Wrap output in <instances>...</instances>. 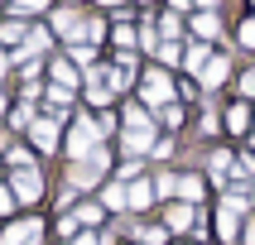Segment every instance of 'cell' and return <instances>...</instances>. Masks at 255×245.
Returning a JSON list of instances; mask_svg holds the SVG:
<instances>
[{
    "mask_svg": "<svg viewBox=\"0 0 255 245\" xmlns=\"http://www.w3.org/2000/svg\"><path fill=\"white\" fill-rule=\"evenodd\" d=\"M111 173H116V149H111V144H101L92 159L68 163V187H77V192H97Z\"/></svg>",
    "mask_w": 255,
    "mask_h": 245,
    "instance_id": "6da1fadb",
    "label": "cell"
},
{
    "mask_svg": "<svg viewBox=\"0 0 255 245\" xmlns=\"http://www.w3.org/2000/svg\"><path fill=\"white\" fill-rule=\"evenodd\" d=\"M135 101H144L149 111L178 101V72L159 68V63H154V68H144V72H140V86H135Z\"/></svg>",
    "mask_w": 255,
    "mask_h": 245,
    "instance_id": "7a4b0ae2",
    "label": "cell"
},
{
    "mask_svg": "<svg viewBox=\"0 0 255 245\" xmlns=\"http://www.w3.org/2000/svg\"><path fill=\"white\" fill-rule=\"evenodd\" d=\"M101 130H97V120L92 115H77L68 130H63V154H68V163H77V159H92L101 149Z\"/></svg>",
    "mask_w": 255,
    "mask_h": 245,
    "instance_id": "3957f363",
    "label": "cell"
},
{
    "mask_svg": "<svg viewBox=\"0 0 255 245\" xmlns=\"http://www.w3.org/2000/svg\"><path fill=\"white\" fill-rule=\"evenodd\" d=\"M101 77L116 96H126L130 86H140V53H116L111 63H101Z\"/></svg>",
    "mask_w": 255,
    "mask_h": 245,
    "instance_id": "277c9868",
    "label": "cell"
},
{
    "mask_svg": "<svg viewBox=\"0 0 255 245\" xmlns=\"http://www.w3.org/2000/svg\"><path fill=\"white\" fill-rule=\"evenodd\" d=\"M188 34H193L198 43L227 48V19H222V10H193L188 14Z\"/></svg>",
    "mask_w": 255,
    "mask_h": 245,
    "instance_id": "5b68a950",
    "label": "cell"
},
{
    "mask_svg": "<svg viewBox=\"0 0 255 245\" xmlns=\"http://www.w3.org/2000/svg\"><path fill=\"white\" fill-rule=\"evenodd\" d=\"M48 29H53V39H63V43H82L87 10H77V5H58V10L48 14Z\"/></svg>",
    "mask_w": 255,
    "mask_h": 245,
    "instance_id": "8992f818",
    "label": "cell"
},
{
    "mask_svg": "<svg viewBox=\"0 0 255 245\" xmlns=\"http://www.w3.org/2000/svg\"><path fill=\"white\" fill-rule=\"evenodd\" d=\"M164 226H169V236H193V226L198 221H207L202 216V207H193V202H183V197H173V202H164V216H159Z\"/></svg>",
    "mask_w": 255,
    "mask_h": 245,
    "instance_id": "52a82bcc",
    "label": "cell"
},
{
    "mask_svg": "<svg viewBox=\"0 0 255 245\" xmlns=\"http://www.w3.org/2000/svg\"><path fill=\"white\" fill-rule=\"evenodd\" d=\"M29 149H34V154H58V149H63V120L39 115V120L29 125Z\"/></svg>",
    "mask_w": 255,
    "mask_h": 245,
    "instance_id": "ba28073f",
    "label": "cell"
},
{
    "mask_svg": "<svg viewBox=\"0 0 255 245\" xmlns=\"http://www.w3.org/2000/svg\"><path fill=\"white\" fill-rule=\"evenodd\" d=\"M222 115H227V140H251V125H255V101H227L222 106Z\"/></svg>",
    "mask_w": 255,
    "mask_h": 245,
    "instance_id": "9c48e42d",
    "label": "cell"
},
{
    "mask_svg": "<svg viewBox=\"0 0 255 245\" xmlns=\"http://www.w3.org/2000/svg\"><path fill=\"white\" fill-rule=\"evenodd\" d=\"M207 178L217 192H227L236 178V149H207Z\"/></svg>",
    "mask_w": 255,
    "mask_h": 245,
    "instance_id": "30bf717a",
    "label": "cell"
},
{
    "mask_svg": "<svg viewBox=\"0 0 255 245\" xmlns=\"http://www.w3.org/2000/svg\"><path fill=\"white\" fill-rule=\"evenodd\" d=\"M39 236H43L39 216H19V221H10L0 231V245H39Z\"/></svg>",
    "mask_w": 255,
    "mask_h": 245,
    "instance_id": "8fae6325",
    "label": "cell"
},
{
    "mask_svg": "<svg viewBox=\"0 0 255 245\" xmlns=\"http://www.w3.org/2000/svg\"><path fill=\"white\" fill-rule=\"evenodd\" d=\"M10 187H14V197L29 207V202L43 197V173H39V168H14V173H10Z\"/></svg>",
    "mask_w": 255,
    "mask_h": 245,
    "instance_id": "7c38bea8",
    "label": "cell"
},
{
    "mask_svg": "<svg viewBox=\"0 0 255 245\" xmlns=\"http://www.w3.org/2000/svg\"><path fill=\"white\" fill-rule=\"evenodd\" d=\"M111 43L121 48V53H140V19L116 14V19H111Z\"/></svg>",
    "mask_w": 255,
    "mask_h": 245,
    "instance_id": "4fadbf2b",
    "label": "cell"
},
{
    "mask_svg": "<svg viewBox=\"0 0 255 245\" xmlns=\"http://www.w3.org/2000/svg\"><path fill=\"white\" fill-rule=\"evenodd\" d=\"M207 173H198V168H178V197L183 202H193V207H202L207 202Z\"/></svg>",
    "mask_w": 255,
    "mask_h": 245,
    "instance_id": "5bb4252c",
    "label": "cell"
},
{
    "mask_svg": "<svg viewBox=\"0 0 255 245\" xmlns=\"http://www.w3.org/2000/svg\"><path fill=\"white\" fill-rule=\"evenodd\" d=\"M48 82H53V86H68V91H77V86L87 82V72L77 68L72 58H53V63H48Z\"/></svg>",
    "mask_w": 255,
    "mask_h": 245,
    "instance_id": "9a60e30c",
    "label": "cell"
},
{
    "mask_svg": "<svg viewBox=\"0 0 255 245\" xmlns=\"http://www.w3.org/2000/svg\"><path fill=\"white\" fill-rule=\"evenodd\" d=\"M72 101H77V91H68V86H53V82H48V91H43V115L68 120V115H72Z\"/></svg>",
    "mask_w": 255,
    "mask_h": 245,
    "instance_id": "2e32d148",
    "label": "cell"
},
{
    "mask_svg": "<svg viewBox=\"0 0 255 245\" xmlns=\"http://www.w3.org/2000/svg\"><path fill=\"white\" fill-rule=\"evenodd\" d=\"M154 202H159V192H154V173H144V178H135V183H130V216L149 212Z\"/></svg>",
    "mask_w": 255,
    "mask_h": 245,
    "instance_id": "e0dca14e",
    "label": "cell"
},
{
    "mask_svg": "<svg viewBox=\"0 0 255 245\" xmlns=\"http://www.w3.org/2000/svg\"><path fill=\"white\" fill-rule=\"evenodd\" d=\"M198 135H207V140L227 135V115H222V106H217L212 96L202 101V111H198Z\"/></svg>",
    "mask_w": 255,
    "mask_h": 245,
    "instance_id": "ac0fdd59",
    "label": "cell"
},
{
    "mask_svg": "<svg viewBox=\"0 0 255 245\" xmlns=\"http://www.w3.org/2000/svg\"><path fill=\"white\" fill-rule=\"evenodd\" d=\"M97 202L106 207V212H130V183H121V178H106Z\"/></svg>",
    "mask_w": 255,
    "mask_h": 245,
    "instance_id": "d6986e66",
    "label": "cell"
},
{
    "mask_svg": "<svg viewBox=\"0 0 255 245\" xmlns=\"http://www.w3.org/2000/svg\"><path fill=\"white\" fill-rule=\"evenodd\" d=\"M159 130H164V135H178V130L188 125V111H183V101H169V106H159Z\"/></svg>",
    "mask_w": 255,
    "mask_h": 245,
    "instance_id": "ffe728a7",
    "label": "cell"
},
{
    "mask_svg": "<svg viewBox=\"0 0 255 245\" xmlns=\"http://www.w3.org/2000/svg\"><path fill=\"white\" fill-rule=\"evenodd\" d=\"M24 39H29V24H24V14H10V19L0 24V43H5V48H24Z\"/></svg>",
    "mask_w": 255,
    "mask_h": 245,
    "instance_id": "44dd1931",
    "label": "cell"
},
{
    "mask_svg": "<svg viewBox=\"0 0 255 245\" xmlns=\"http://www.w3.org/2000/svg\"><path fill=\"white\" fill-rule=\"evenodd\" d=\"M72 216H77V226H82V231H97L101 221H106V207H101V202H77Z\"/></svg>",
    "mask_w": 255,
    "mask_h": 245,
    "instance_id": "7402d4cb",
    "label": "cell"
},
{
    "mask_svg": "<svg viewBox=\"0 0 255 245\" xmlns=\"http://www.w3.org/2000/svg\"><path fill=\"white\" fill-rule=\"evenodd\" d=\"M154 192H159V202H173V197H178V168H159L154 173Z\"/></svg>",
    "mask_w": 255,
    "mask_h": 245,
    "instance_id": "603a6c76",
    "label": "cell"
},
{
    "mask_svg": "<svg viewBox=\"0 0 255 245\" xmlns=\"http://www.w3.org/2000/svg\"><path fill=\"white\" fill-rule=\"evenodd\" d=\"M154 63H159V68H169V72H183V43H159Z\"/></svg>",
    "mask_w": 255,
    "mask_h": 245,
    "instance_id": "cb8c5ba5",
    "label": "cell"
},
{
    "mask_svg": "<svg viewBox=\"0 0 255 245\" xmlns=\"http://www.w3.org/2000/svg\"><path fill=\"white\" fill-rule=\"evenodd\" d=\"M68 58H72V63H77L82 72L101 63V58H97V43H68Z\"/></svg>",
    "mask_w": 255,
    "mask_h": 245,
    "instance_id": "d4e9b609",
    "label": "cell"
},
{
    "mask_svg": "<svg viewBox=\"0 0 255 245\" xmlns=\"http://www.w3.org/2000/svg\"><path fill=\"white\" fill-rule=\"evenodd\" d=\"M178 96H183V106H202V101H207V91H202L198 86V77H178Z\"/></svg>",
    "mask_w": 255,
    "mask_h": 245,
    "instance_id": "484cf974",
    "label": "cell"
},
{
    "mask_svg": "<svg viewBox=\"0 0 255 245\" xmlns=\"http://www.w3.org/2000/svg\"><path fill=\"white\" fill-rule=\"evenodd\" d=\"M34 120H39L34 101H19V106H10V125H14V130H24V135H29V125H34Z\"/></svg>",
    "mask_w": 255,
    "mask_h": 245,
    "instance_id": "4316f807",
    "label": "cell"
},
{
    "mask_svg": "<svg viewBox=\"0 0 255 245\" xmlns=\"http://www.w3.org/2000/svg\"><path fill=\"white\" fill-rule=\"evenodd\" d=\"M164 236H169L164 221H140V226H135V241H140V245H159Z\"/></svg>",
    "mask_w": 255,
    "mask_h": 245,
    "instance_id": "83f0119b",
    "label": "cell"
},
{
    "mask_svg": "<svg viewBox=\"0 0 255 245\" xmlns=\"http://www.w3.org/2000/svg\"><path fill=\"white\" fill-rule=\"evenodd\" d=\"M231 82H236V96H241V101H255V63H246Z\"/></svg>",
    "mask_w": 255,
    "mask_h": 245,
    "instance_id": "f1b7e54d",
    "label": "cell"
},
{
    "mask_svg": "<svg viewBox=\"0 0 255 245\" xmlns=\"http://www.w3.org/2000/svg\"><path fill=\"white\" fill-rule=\"evenodd\" d=\"M236 48H255V10H246L236 19Z\"/></svg>",
    "mask_w": 255,
    "mask_h": 245,
    "instance_id": "f546056e",
    "label": "cell"
},
{
    "mask_svg": "<svg viewBox=\"0 0 255 245\" xmlns=\"http://www.w3.org/2000/svg\"><path fill=\"white\" fill-rule=\"evenodd\" d=\"M97 130H101V140H121V120H116L111 106H106V111H97Z\"/></svg>",
    "mask_w": 255,
    "mask_h": 245,
    "instance_id": "4dcf8cb0",
    "label": "cell"
},
{
    "mask_svg": "<svg viewBox=\"0 0 255 245\" xmlns=\"http://www.w3.org/2000/svg\"><path fill=\"white\" fill-rule=\"evenodd\" d=\"M5 163H10V168H34V149L14 144V149H5Z\"/></svg>",
    "mask_w": 255,
    "mask_h": 245,
    "instance_id": "1f68e13d",
    "label": "cell"
},
{
    "mask_svg": "<svg viewBox=\"0 0 255 245\" xmlns=\"http://www.w3.org/2000/svg\"><path fill=\"white\" fill-rule=\"evenodd\" d=\"M10 10L29 19V14H43V10H53V0H10Z\"/></svg>",
    "mask_w": 255,
    "mask_h": 245,
    "instance_id": "d6a6232c",
    "label": "cell"
},
{
    "mask_svg": "<svg viewBox=\"0 0 255 245\" xmlns=\"http://www.w3.org/2000/svg\"><path fill=\"white\" fill-rule=\"evenodd\" d=\"M173 149H178V140H173V135H159V144H154V154H149V163H169Z\"/></svg>",
    "mask_w": 255,
    "mask_h": 245,
    "instance_id": "836d02e7",
    "label": "cell"
},
{
    "mask_svg": "<svg viewBox=\"0 0 255 245\" xmlns=\"http://www.w3.org/2000/svg\"><path fill=\"white\" fill-rule=\"evenodd\" d=\"M14 207H19V197H14V187H10V183H0V216H10Z\"/></svg>",
    "mask_w": 255,
    "mask_h": 245,
    "instance_id": "e575fe53",
    "label": "cell"
},
{
    "mask_svg": "<svg viewBox=\"0 0 255 245\" xmlns=\"http://www.w3.org/2000/svg\"><path fill=\"white\" fill-rule=\"evenodd\" d=\"M164 10H173V14H193V0H164Z\"/></svg>",
    "mask_w": 255,
    "mask_h": 245,
    "instance_id": "d590c367",
    "label": "cell"
},
{
    "mask_svg": "<svg viewBox=\"0 0 255 245\" xmlns=\"http://www.w3.org/2000/svg\"><path fill=\"white\" fill-rule=\"evenodd\" d=\"M241 241H246V245H255V212L246 216V226H241Z\"/></svg>",
    "mask_w": 255,
    "mask_h": 245,
    "instance_id": "8d00e7d4",
    "label": "cell"
},
{
    "mask_svg": "<svg viewBox=\"0 0 255 245\" xmlns=\"http://www.w3.org/2000/svg\"><path fill=\"white\" fill-rule=\"evenodd\" d=\"M10 68H14V53H5V43H0V77H5Z\"/></svg>",
    "mask_w": 255,
    "mask_h": 245,
    "instance_id": "74e56055",
    "label": "cell"
},
{
    "mask_svg": "<svg viewBox=\"0 0 255 245\" xmlns=\"http://www.w3.org/2000/svg\"><path fill=\"white\" fill-rule=\"evenodd\" d=\"M193 10H222V0H193Z\"/></svg>",
    "mask_w": 255,
    "mask_h": 245,
    "instance_id": "f35d334b",
    "label": "cell"
},
{
    "mask_svg": "<svg viewBox=\"0 0 255 245\" xmlns=\"http://www.w3.org/2000/svg\"><path fill=\"white\" fill-rule=\"evenodd\" d=\"M0 115H10V101H5V91H0Z\"/></svg>",
    "mask_w": 255,
    "mask_h": 245,
    "instance_id": "ab89813d",
    "label": "cell"
},
{
    "mask_svg": "<svg viewBox=\"0 0 255 245\" xmlns=\"http://www.w3.org/2000/svg\"><path fill=\"white\" fill-rule=\"evenodd\" d=\"M251 202H255V178H251Z\"/></svg>",
    "mask_w": 255,
    "mask_h": 245,
    "instance_id": "60d3db41",
    "label": "cell"
},
{
    "mask_svg": "<svg viewBox=\"0 0 255 245\" xmlns=\"http://www.w3.org/2000/svg\"><path fill=\"white\" fill-rule=\"evenodd\" d=\"M251 149H255V135H251Z\"/></svg>",
    "mask_w": 255,
    "mask_h": 245,
    "instance_id": "b9f144b4",
    "label": "cell"
}]
</instances>
